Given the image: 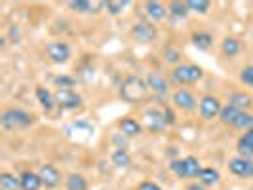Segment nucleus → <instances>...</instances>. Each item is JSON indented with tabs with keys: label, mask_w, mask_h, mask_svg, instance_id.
<instances>
[{
	"label": "nucleus",
	"mask_w": 253,
	"mask_h": 190,
	"mask_svg": "<svg viewBox=\"0 0 253 190\" xmlns=\"http://www.w3.org/2000/svg\"><path fill=\"white\" fill-rule=\"evenodd\" d=\"M149 93V86H147V80H143L141 76L129 75L122 80L120 89H118V95L124 103L129 105H135V103L143 101Z\"/></svg>",
	"instance_id": "f257e3e1"
},
{
	"label": "nucleus",
	"mask_w": 253,
	"mask_h": 190,
	"mask_svg": "<svg viewBox=\"0 0 253 190\" xmlns=\"http://www.w3.org/2000/svg\"><path fill=\"white\" fill-rule=\"evenodd\" d=\"M33 124V114L23 109H4L0 114V126L4 131H15V129H25Z\"/></svg>",
	"instance_id": "f03ea898"
},
{
	"label": "nucleus",
	"mask_w": 253,
	"mask_h": 190,
	"mask_svg": "<svg viewBox=\"0 0 253 190\" xmlns=\"http://www.w3.org/2000/svg\"><path fill=\"white\" fill-rule=\"evenodd\" d=\"M171 80L179 84V86H190V84H196L198 80H202L204 71L198 65L192 63H181L177 67H173L171 71Z\"/></svg>",
	"instance_id": "7ed1b4c3"
},
{
	"label": "nucleus",
	"mask_w": 253,
	"mask_h": 190,
	"mask_svg": "<svg viewBox=\"0 0 253 190\" xmlns=\"http://www.w3.org/2000/svg\"><path fill=\"white\" fill-rule=\"evenodd\" d=\"M169 169H171L179 179H190V177H198V175H200L202 165H200V160H198V158L187 156V158L173 160V162L169 164Z\"/></svg>",
	"instance_id": "20e7f679"
},
{
	"label": "nucleus",
	"mask_w": 253,
	"mask_h": 190,
	"mask_svg": "<svg viewBox=\"0 0 253 190\" xmlns=\"http://www.w3.org/2000/svg\"><path fill=\"white\" fill-rule=\"evenodd\" d=\"M55 105L63 111H76L82 109L84 105V97L75 91V89H55Z\"/></svg>",
	"instance_id": "39448f33"
},
{
	"label": "nucleus",
	"mask_w": 253,
	"mask_h": 190,
	"mask_svg": "<svg viewBox=\"0 0 253 190\" xmlns=\"http://www.w3.org/2000/svg\"><path fill=\"white\" fill-rule=\"evenodd\" d=\"M44 51H46L48 59L55 65H65L71 59V55H73L71 46L67 42H63V40H53L50 44H46V50Z\"/></svg>",
	"instance_id": "423d86ee"
},
{
	"label": "nucleus",
	"mask_w": 253,
	"mask_h": 190,
	"mask_svg": "<svg viewBox=\"0 0 253 190\" xmlns=\"http://www.w3.org/2000/svg\"><path fill=\"white\" fill-rule=\"evenodd\" d=\"M129 35L139 44H151V42H154L158 38V29L151 21H137L135 25L131 27Z\"/></svg>",
	"instance_id": "0eeeda50"
},
{
	"label": "nucleus",
	"mask_w": 253,
	"mask_h": 190,
	"mask_svg": "<svg viewBox=\"0 0 253 190\" xmlns=\"http://www.w3.org/2000/svg\"><path fill=\"white\" fill-rule=\"evenodd\" d=\"M221 109H223L221 99L215 97V95H210V93H208V95H202L200 101H198V113H200V116H202L204 120L219 118Z\"/></svg>",
	"instance_id": "6e6552de"
},
{
	"label": "nucleus",
	"mask_w": 253,
	"mask_h": 190,
	"mask_svg": "<svg viewBox=\"0 0 253 190\" xmlns=\"http://www.w3.org/2000/svg\"><path fill=\"white\" fill-rule=\"evenodd\" d=\"M143 122L147 129L151 131H162L168 127V120H166L164 107H158V109H147L143 113Z\"/></svg>",
	"instance_id": "1a4fd4ad"
},
{
	"label": "nucleus",
	"mask_w": 253,
	"mask_h": 190,
	"mask_svg": "<svg viewBox=\"0 0 253 190\" xmlns=\"http://www.w3.org/2000/svg\"><path fill=\"white\" fill-rule=\"evenodd\" d=\"M228 171L238 179H252L253 177V160L234 156L228 160Z\"/></svg>",
	"instance_id": "9d476101"
},
{
	"label": "nucleus",
	"mask_w": 253,
	"mask_h": 190,
	"mask_svg": "<svg viewBox=\"0 0 253 190\" xmlns=\"http://www.w3.org/2000/svg\"><path fill=\"white\" fill-rule=\"evenodd\" d=\"M171 103H173V107H177V109L185 111V113H190V111H194V109L198 107L196 97H194L192 91H189L187 88L175 89V91L171 93Z\"/></svg>",
	"instance_id": "9b49d317"
},
{
	"label": "nucleus",
	"mask_w": 253,
	"mask_h": 190,
	"mask_svg": "<svg viewBox=\"0 0 253 190\" xmlns=\"http://www.w3.org/2000/svg\"><path fill=\"white\" fill-rule=\"evenodd\" d=\"M46 189H57L61 185V171L51 164H42L37 171Z\"/></svg>",
	"instance_id": "f8f14e48"
},
{
	"label": "nucleus",
	"mask_w": 253,
	"mask_h": 190,
	"mask_svg": "<svg viewBox=\"0 0 253 190\" xmlns=\"http://www.w3.org/2000/svg\"><path fill=\"white\" fill-rule=\"evenodd\" d=\"M75 13H99L105 8V2H89V0H71L67 4Z\"/></svg>",
	"instance_id": "ddd939ff"
},
{
	"label": "nucleus",
	"mask_w": 253,
	"mask_h": 190,
	"mask_svg": "<svg viewBox=\"0 0 253 190\" xmlns=\"http://www.w3.org/2000/svg\"><path fill=\"white\" fill-rule=\"evenodd\" d=\"M147 86H149L152 93H156L160 97L168 95V82H166V78L160 73H149L147 75Z\"/></svg>",
	"instance_id": "4468645a"
},
{
	"label": "nucleus",
	"mask_w": 253,
	"mask_h": 190,
	"mask_svg": "<svg viewBox=\"0 0 253 190\" xmlns=\"http://www.w3.org/2000/svg\"><path fill=\"white\" fill-rule=\"evenodd\" d=\"M145 13H147V19L151 23H156V21H162L166 15H168V8H166L162 2H145Z\"/></svg>",
	"instance_id": "2eb2a0df"
},
{
	"label": "nucleus",
	"mask_w": 253,
	"mask_h": 190,
	"mask_svg": "<svg viewBox=\"0 0 253 190\" xmlns=\"http://www.w3.org/2000/svg\"><path fill=\"white\" fill-rule=\"evenodd\" d=\"M118 127H120V131H122V135L124 137H137L143 133V126H141V122H137L135 118H122V120H118Z\"/></svg>",
	"instance_id": "dca6fc26"
},
{
	"label": "nucleus",
	"mask_w": 253,
	"mask_h": 190,
	"mask_svg": "<svg viewBox=\"0 0 253 190\" xmlns=\"http://www.w3.org/2000/svg\"><path fill=\"white\" fill-rule=\"evenodd\" d=\"M236 151H238V156H242V158H250V160H253V129L246 131L240 139H238V143H236Z\"/></svg>",
	"instance_id": "f3484780"
},
{
	"label": "nucleus",
	"mask_w": 253,
	"mask_h": 190,
	"mask_svg": "<svg viewBox=\"0 0 253 190\" xmlns=\"http://www.w3.org/2000/svg\"><path fill=\"white\" fill-rule=\"evenodd\" d=\"M35 93H37V99H38V103H40V107H42L46 113H50V111H53V107H57V105H55V95H53L48 88L37 86Z\"/></svg>",
	"instance_id": "a211bd4d"
},
{
	"label": "nucleus",
	"mask_w": 253,
	"mask_h": 190,
	"mask_svg": "<svg viewBox=\"0 0 253 190\" xmlns=\"http://www.w3.org/2000/svg\"><path fill=\"white\" fill-rule=\"evenodd\" d=\"M228 105L236 107L238 111H248L253 105V97L248 91H234V93H230V97H228Z\"/></svg>",
	"instance_id": "6ab92c4d"
},
{
	"label": "nucleus",
	"mask_w": 253,
	"mask_h": 190,
	"mask_svg": "<svg viewBox=\"0 0 253 190\" xmlns=\"http://www.w3.org/2000/svg\"><path fill=\"white\" fill-rule=\"evenodd\" d=\"M190 42H192L194 48L206 51L213 46V35L211 33H206V31H196V33H192Z\"/></svg>",
	"instance_id": "aec40b11"
},
{
	"label": "nucleus",
	"mask_w": 253,
	"mask_h": 190,
	"mask_svg": "<svg viewBox=\"0 0 253 190\" xmlns=\"http://www.w3.org/2000/svg\"><path fill=\"white\" fill-rule=\"evenodd\" d=\"M240 50H242V44L238 38L227 37L221 42V53H223L225 57H228V59H234V57L240 53Z\"/></svg>",
	"instance_id": "412c9836"
},
{
	"label": "nucleus",
	"mask_w": 253,
	"mask_h": 190,
	"mask_svg": "<svg viewBox=\"0 0 253 190\" xmlns=\"http://www.w3.org/2000/svg\"><path fill=\"white\" fill-rule=\"evenodd\" d=\"M19 177H21V190H40L44 187L40 175L35 171H23Z\"/></svg>",
	"instance_id": "4be33fe9"
},
{
	"label": "nucleus",
	"mask_w": 253,
	"mask_h": 190,
	"mask_svg": "<svg viewBox=\"0 0 253 190\" xmlns=\"http://www.w3.org/2000/svg\"><path fill=\"white\" fill-rule=\"evenodd\" d=\"M221 181V173L213 169V167H202L200 175H198V183H202L204 187H213Z\"/></svg>",
	"instance_id": "5701e85b"
},
{
	"label": "nucleus",
	"mask_w": 253,
	"mask_h": 190,
	"mask_svg": "<svg viewBox=\"0 0 253 190\" xmlns=\"http://www.w3.org/2000/svg\"><path fill=\"white\" fill-rule=\"evenodd\" d=\"M168 13L175 19H187L189 17V8H187V2H179V0H171L168 4Z\"/></svg>",
	"instance_id": "b1692460"
},
{
	"label": "nucleus",
	"mask_w": 253,
	"mask_h": 190,
	"mask_svg": "<svg viewBox=\"0 0 253 190\" xmlns=\"http://www.w3.org/2000/svg\"><path fill=\"white\" fill-rule=\"evenodd\" d=\"M67 190H88V179L80 173H71L65 179Z\"/></svg>",
	"instance_id": "393cba45"
},
{
	"label": "nucleus",
	"mask_w": 253,
	"mask_h": 190,
	"mask_svg": "<svg viewBox=\"0 0 253 190\" xmlns=\"http://www.w3.org/2000/svg\"><path fill=\"white\" fill-rule=\"evenodd\" d=\"M242 111H238L236 107H232V105H223V109H221V114H219V120H221V124H225V126H232L234 122H236V118H238V114Z\"/></svg>",
	"instance_id": "a878e982"
},
{
	"label": "nucleus",
	"mask_w": 253,
	"mask_h": 190,
	"mask_svg": "<svg viewBox=\"0 0 253 190\" xmlns=\"http://www.w3.org/2000/svg\"><path fill=\"white\" fill-rule=\"evenodd\" d=\"M0 189L2 190H17L21 189V177L13 175V173H0Z\"/></svg>",
	"instance_id": "bb28decb"
},
{
	"label": "nucleus",
	"mask_w": 253,
	"mask_h": 190,
	"mask_svg": "<svg viewBox=\"0 0 253 190\" xmlns=\"http://www.w3.org/2000/svg\"><path fill=\"white\" fill-rule=\"evenodd\" d=\"M111 162H113L116 167H129L131 165V156L126 149H116L111 154Z\"/></svg>",
	"instance_id": "cd10ccee"
},
{
	"label": "nucleus",
	"mask_w": 253,
	"mask_h": 190,
	"mask_svg": "<svg viewBox=\"0 0 253 190\" xmlns=\"http://www.w3.org/2000/svg\"><path fill=\"white\" fill-rule=\"evenodd\" d=\"M232 127L242 129L244 133L250 131V129H253V114L248 113V111H242V113L238 114V118H236V122L232 124Z\"/></svg>",
	"instance_id": "c85d7f7f"
},
{
	"label": "nucleus",
	"mask_w": 253,
	"mask_h": 190,
	"mask_svg": "<svg viewBox=\"0 0 253 190\" xmlns=\"http://www.w3.org/2000/svg\"><path fill=\"white\" fill-rule=\"evenodd\" d=\"M187 8H189V12L206 15L211 10V2L210 0H187Z\"/></svg>",
	"instance_id": "c756f323"
},
{
	"label": "nucleus",
	"mask_w": 253,
	"mask_h": 190,
	"mask_svg": "<svg viewBox=\"0 0 253 190\" xmlns=\"http://www.w3.org/2000/svg\"><path fill=\"white\" fill-rule=\"evenodd\" d=\"M127 6H129V0H109L105 2V10L111 13V15H120L124 13Z\"/></svg>",
	"instance_id": "7c9ffc66"
},
{
	"label": "nucleus",
	"mask_w": 253,
	"mask_h": 190,
	"mask_svg": "<svg viewBox=\"0 0 253 190\" xmlns=\"http://www.w3.org/2000/svg\"><path fill=\"white\" fill-rule=\"evenodd\" d=\"M53 84L57 89H73V86L76 84V78L69 75H59L53 78Z\"/></svg>",
	"instance_id": "2f4dec72"
},
{
	"label": "nucleus",
	"mask_w": 253,
	"mask_h": 190,
	"mask_svg": "<svg viewBox=\"0 0 253 190\" xmlns=\"http://www.w3.org/2000/svg\"><path fill=\"white\" fill-rule=\"evenodd\" d=\"M164 61L169 65H181V51L175 50V48H171V46H168L164 50Z\"/></svg>",
	"instance_id": "473e14b6"
},
{
	"label": "nucleus",
	"mask_w": 253,
	"mask_h": 190,
	"mask_svg": "<svg viewBox=\"0 0 253 190\" xmlns=\"http://www.w3.org/2000/svg\"><path fill=\"white\" fill-rule=\"evenodd\" d=\"M240 82L248 84V86H253V65H248L240 71Z\"/></svg>",
	"instance_id": "72a5a7b5"
},
{
	"label": "nucleus",
	"mask_w": 253,
	"mask_h": 190,
	"mask_svg": "<svg viewBox=\"0 0 253 190\" xmlns=\"http://www.w3.org/2000/svg\"><path fill=\"white\" fill-rule=\"evenodd\" d=\"M137 190H164V189L158 183H154V181H143V183H139Z\"/></svg>",
	"instance_id": "f704fd0d"
},
{
	"label": "nucleus",
	"mask_w": 253,
	"mask_h": 190,
	"mask_svg": "<svg viewBox=\"0 0 253 190\" xmlns=\"http://www.w3.org/2000/svg\"><path fill=\"white\" fill-rule=\"evenodd\" d=\"M164 113H166V120H168V126H173L175 124V114L171 111V107H164Z\"/></svg>",
	"instance_id": "c9c22d12"
},
{
	"label": "nucleus",
	"mask_w": 253,
	"mask_h": 190,
	"mask_svg": "<svg viewBox=\"0 0 253 190\" xmlns=\"http://www.w3.org/2000/svg\"><path fill=\"white\" fill-rule=\"evenodd\" d=\"M187 190H204V185L202 183H194V185H189Z\"/></svg>",
	"instance_id": "e433bc0d"
}]
</instances>
